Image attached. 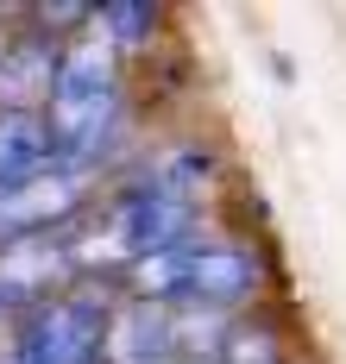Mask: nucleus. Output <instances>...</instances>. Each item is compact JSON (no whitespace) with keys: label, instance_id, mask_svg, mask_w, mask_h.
<instances>
[{"label":"nucleus","instance_id":"1","mask_svg":"<svg viewBox=\"0 0 346 364\" xmlns=\"http://www.w3.org/2000/svg\"><path fill=\"white\" fill-rule=\"evenodd\" d=\"M38 119H44V132H51V157L57 164L101 170V151H108V139L126 119L114 44L101 32H88L70 50H57V75H51V95H44Z\"/></svg>","mask_w":346,"mask_h":364},{"label":"nucleus","instance_id":"2","mask_svg":"<svg viewBox=\"0 0 346 364\" xmlns=\"http://www.w3.org/2000/svg\"><path fill=\"white\" fill-rule=\"evenodd\" d=\"M265 289V264L227 239H189L177 252L132 264V295L145 301H189V308H239Z\"/></svg>","mask_w":346,"mask_h":364},{"label":"nucleus","instance_id":"3","mask_svg":"<svg viewBox=\"0 0 346 364\" xmlns=\"http://www.w3.org/2000/svg\"><path fill=\"white\" fill-rule=\"evenodd\" d=\"M108 301L95 289H57L26 308L6 339V364H108Z\"/></svg>","mask_w":346,"mask_h":364},{"label":"nucleus","instance_id":"4","mask_svg":"<svg viewBox=\"0 0 346 364\" xmlns=\"http://www.w3.org/2000/svg\"><path fill=\"white\" fill-rule=\"evenodd\" d=\"M189 232H195V201H177V195H164L152 182H132L101 220V252L132 270V264H145L157 252L189 245Z\"/></svg>","mask_w":346,"mask_h":364},{"label":"nucleus","instance_id":"5","mask_svg":"<svg viewBox=\"0 0 346 364\" xmlns=\"http://www.w3.org/2000/svg\"><path fill=\"white\" fill-rule=\"evenodd\" d=\"M88 195H95V170L51 157L32 182H19V188L0 195V252L6 245H26V239L70 232V220L88 208Z\"/></svg>","mask_w":346,"mask_h":364},{"label":"nucleus","instance_id":"6","mask_svg":"<svg viewBox=\"0 0 346 364\" xmlns=\"http://www.w3.org/2000/svg\"><path fill=\"white\" fill-rule=\"evenodd\" d=\"M51 75H57V44H51V32L0 44V107L38 113V101L51 95Z\"/></svg>","mask_w":346,"mask_h":364},{"label":"nucleus","instance_id":"7","mask_svg":"<svg viewBox=\"0 0 346 364\" xmlns=\"http://www.w3.org/2000/svg\"><path fill=\"white\" fill-rule=\"evenodd\" d=\"M51 164V132H44L38 113H19V107H0V195L32 182Z\"/></svg>","mask_w":346,"mask_h":364},{"label":"nucleus","instance_id":"8","mask_svg":"<svg viewBox=\"0 0 346 364\" xmlns=\"http://www.w3.org/2000/svg\"><path fill=\"white\" fill-rule=\"evenodd\" d=\"M88 19L108 44H145L157 32V6L145 0H101V6H88Z\"/></svg>","mask_w":346,"mask_h":364},{"label":"nucleus","instance_id":"9","mask_svg":"<svg viewBox=\"0 0 346 364\" xmlns=\"http://www.w3.org/2000/svg\"><path fill=\"white\" fill-rule=\"evenodd\" d=\"M0 321H13V314H6V301H0Z\"/></svg>","mask_w":346,"mask_h":364}]
</instances>
